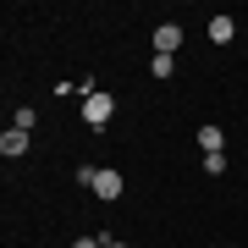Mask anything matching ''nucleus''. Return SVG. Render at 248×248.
Returning <instances> with one entry per match:
<instances>
[{"label":"nucleus","instance_id":"obj_1","mask_svg":"<svg viewBox=\"0 0 248 248\" xmlns=\"http://www.w3.org/2000/svg\"><path fill=\"white\" fill-rule=\"evenodd\" d=\"M110 116H116V99H110L105 89H99V94H89V99H83V122H89V127H105V122H110Z\"/></svg>","mask_w":248,"mask_h":248},{"label":"nucleus","instance_id":"obj_2","mask_svg":"<svg viewBox=\"0 0 248 248\" xmlns=\"http://www.w3.org/2000/svg\"><path fill=\"white\" fill-rule=\"evenodd\" d=\"M122 187H127V182H122V171H116V166H99V177H94V193H99V199H105V204H110V199H122Z\"/></svg>","mask_w":248,"mask_h":248},{"label":"nucleus","instance_id":"obj_3","mask_svg":"<svg viewBox=\"0 0 248 248\" xmlns=\"http://www.w3.org/2000/svg\"><path fill=\"white\" fill-rule=\"evenodd\" d=\"M182 50V28L177 22H160L155 28V55H177Z\"/></svg>","mask_w":248,"mask_h":248},{"label":"nucleus","instance_id":"obj_4","mask_svg":"<svg viewBox=\"0 0 248 248\" xmlns=\"http://www.w3.org/2000/svg\"><path fill=\"white\" fill-rule=\"evenodd\" d=\"M0 155H6V160L28 155V133H22V127H6V133H0Z\"/></svg>","mask_w":248,"mask_h":248},{"label":"nucleus","instance_id":"obj_5","mask_svg":"<svg viewBox=\"0 0 248 248\" xmlns=\"http://www.w3.org/2000/svg\"><path fill=\"white\" fill-rule=\"evenodd\" d=\"M221 143H226L221 127H199V149H204V155H221Z\"/></svg>","mask_w":248,"mask_h":248},{"label":"nucleus","instance_id":"obj_6","mask_svg":"<svg viewBox=\"0 0 248 248\" xmlns=\"http://www.w3.org/2000/svg\"><path fill=\"white\" fill-rule=\"evenodd\" d=\"M11 127H22V133H33V127H39V110H33V105H17V110H11Z\"/></svg>","mask_w":248,"mask_h":248},{"label":"nucleus","instance_id":"obj_7","mask_svg":"<svg viewBox=\"0 0 248 248\" xmlns=\"http://www.w3.org/2000/svg\"><path fill=\"white\" fill-rule=\"evenodd\" d=\"M232 33H237L232 17H210V39H215V45H232Z\"/></svg>","mask_w":248,"mask_h":248},{"label":"nucleus","instance_id":"obj_8","mask_svg":"<svg viewBox=\"0 0 248 248\" xmlns=\"http://www.w3.org/2000/svg\"><path fill=\"white\" fill-rule=\"evenodd\" d=\"M149 72H155V78H171V72H177V55H155Z\"/></svg>","mask_w":248,"mask_h":248},{"label":"nucleus","instance_id":"obj_9","mask_svg":"<svg viewBox=\"0 0 248 248\" xmlns=\"http://www.w3.org/2000/svg\"><path fill=\"white\" fill-rule=\"evenodd\" d=\"M72 248H105V237H78Z\"/></svg>","mask_w":248,"mask_h":248},{"label":"nucleus","instance_id":"obj_10","mask_svg":"<svg viewBox=\"0 0 248 248\" xmlns=\"http://www.w3.org/2000/svg\"><path fill=\"white\" fill-rule=\"evenodd\" d=\"M105 248H127V243H116V237H105Z\"/></svg>","mask_w":248,"mask_h":248}]
</instances>
